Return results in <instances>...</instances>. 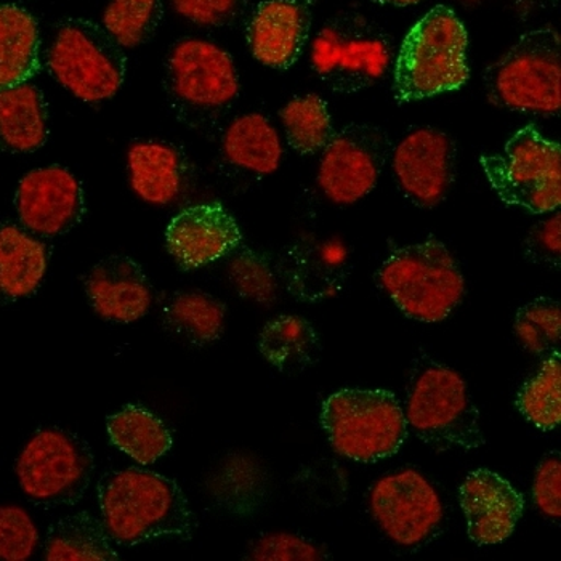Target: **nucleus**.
Here are the masks:
<instances>
[{"instance_id":"obj_1","label":"nucleus","mask_w":561,"mask_h":561,"mask_svg":"<svg viewBox=\"0 0 561 561\" xmlns=\"http://www.w3.org/2000/svg\"><path fill=\"white\" fill-rule=\"evenodd\" d=\"M100 514L113 542L140 546L161 539L193 538L195 515L182 488L151 470H111L96 484Z\"/></svg>"},{"instance_id":"obj_2","label":"nucleus","mask_w":561,"mask_h":561,"mask_svg":"<svg viewBox=\"0 0 561 561\" xmlns=\"http://www.w3.org/2000/svg\"><path fill=\"white\" fill-rule=\"evenodd\" d=\"M403 412L408 428L438 451H472L486 443L466 380L428 356L412 365Z\"/></svg>"},{"instance_id":"obj_3","label":"nucleus","mask_w":561,"mask_h":561,"mask_svg":"<svg viewBox=\"0 0 561 561\" xmlns=\"http://www.w3.org/2000/svg\"><path fill=\"white\" fill-rule=\"evenodd\" d=\"M466 26L449 7L438 5L404 37L394 61L393 93L401 103L419 102L460 89L469 81Z\"/></svg>"},{"instance_id":"obj_4","label":"nucleus","mask_w":561,"mask_h":561,"mask_svg":"<svg viewBox=\"0 0 561 561\" xmlns=\"http://www.w3.org/2000/svg\"><path fill=\"white\" fill-rule=\"evenodd\" d=\"M411 320L439 323L466 296V279L449 249L435 238L394 249L376 275Z\"/></svg>"},{"instance_id":"obj_5","label":"nucleus","mask_w":561,"mask_h":561,"mask_svg":"<svg viewBox=\"0 0 561 561\" xmlns=\"http://www.w3.org/2000/svg\"><path fill=\"white\" fill-rule=\"evenodd\" d=\"M320 421L334 451L355 462L389 459L408 438L403 407L387 390L335 391L323 401Z\"/></svg>"},{"instance_id":"obj_6","label":"nucleus","mask_w":561,"mask_h":561,"mask_svg":"<svg viewBox=\"0 0 561 561\" xmlns=\"http://www.w3.org/2000/svg\"><path fill=\"white\" fill-rule=\"evenodd\" d=\"M164 89L173 113L186 126L216 124L237 102L239 78L233 58L217 44L182 39L165 64Z\"/></svg>"},{"instance_id":"obj_7","label":"nucleus","mask_w":561,"mask_h":561,"mask_svg":"<svg viewBox=\"0 0 561 561\" xmlns=\"http://www.w3.org/2000/svg\"><path fill=\"white\" fill-rule=\"evenodd\" d=\"M499 108L552 116L561 110V41L552 27L529 31L484 71Z\"/></svg>"},{"instance_id":"obj_8","label":"nucleus","mask_w":561,"mask_h":561,"mask_svg":"<svg viewBox=\"0 0 561 561\" xmlns=\"http://www.w3.org/2000/svg\"><path fill=\"white\" fill-rule=\"evenodd\" d=\"M310 60L329 89L356 93L377 84L390 71L393 43L382 26L362 13H339L318 31Z\"/></svg>"},{"instance_id":"obj_9","label":"nucleus","mask_w":561,"mask_h":561,"mask_svg":"<svg viewBox=\"0 0 561 561\" xmlns=\"http://www.w3.org/2000/svg\"><path fill=\"white\" fill-rule=\"evenodd\" d=\"M47 68L76 99L100 103L119 92L126 81L127 58L105 27L85 19H69L55 33Z\"/></svg>"},{"instance_id":"obj_10","label":"nucleus","mask_w":561,"mask_h":561,"mask_svg":"<svg viewBox=\"0 0 561 561\" xmlns=\"http://www.w3.org/2000/svg\"><path fill=\"white\" fill-rule=\"evenodd\" d=\"M95 472L89 443L60 427L41 428L15 462L20 488L37 507L75 505L84 497Z\"/></svg>"},{"instance_id":"obj_11","label":"nucleus","mask_w":561,"mask_h":561,"mask_svg":"<svg viewBox=\"0 0 561 561\" xmlns=\"http://www.w3.org/2000/svg\"><path fill=\"white\" fill-rule=\"evenodd\" d=\"M494 192L508 206L547 214L561 204V150L535 126L518 130L499 154L481 156Z\"/></svg>"},{"instance_id":"obj_12","label":"nucleus","mask_w":561,"mask_h":561,"mask_svg":"<svg viewBox=\"0 0 561 561\" xmlns=\"http://www.w3.org/2000/svg\"><path fill=\"white\" fill-rule=\"evenodd\" d=\"M323 150L318 183L332 203L350 206L376 188L393 147L382 127L352 123L332 135Z\"/></svg>"},{"instance_id":"obj_13","label":"nucleus","mask_w":561,"mask_h":561,"mask_svg":"<svg viewBox=\"0 0 561 561\" xmlns=\"http://www.w3.org/2000/svg\"><path fill=\"white\" fill-rule=\"evenodd\" d=\"M369 505L380 529L404 549H421L442 531V501L431 481L415 470L380 478Z\"/></svg>"},{"instance_id":"obj_14","label":"nucleus","mask_w":561,"mask_h":561,"mask_svg":"<svg viewBox=\"0 0 561 561\" xmlns=\"http://www.w3.org/2000/svg\"><path fill=\"white\" fill-rule=\"evenodd\" d=\"M456 144L433 127L410 131L393 150L391 165L403 195L414 206L433 209L451 192L456 180Z\"/></svg>"},{"instance_id":"obj_15","label":"nucleus","mask_w":561,"mask_h":561,"mask_svg":"<svg viewBox=\"0 0 561 561\" xmlns=\"http://www.w3.org/2000/svg\"><path fill=\"white\" fill-rule=\"evenodd\" d=\"M15 209L24 230L39 238L69 233L85 216L81 182L61 165L34 169L20 180Z\"/></svg>"},{"instance_id":"obj_16","label":"nucleus","mask_w":561,"mask_h":561,"mask_svg":"<svg viewBox=\"0 0 561 561\" xmlns=\"http://www.w3.org/2000/svg\"><path fill=\"white\" fill-rule=\"evenodd\" d=\"M352 273V254L342 239L308 234L280 255L278 275L287 293L300 302L332 299L344 289Z\"/></svg>"},{"instance_id":"obj_17","label":"nucleus","mask_w":561,"mask_h":561,"mask_svg":"<svg viewBox=\"0 0 561 561\" xmlns=\"http://www.w3.org/2000/svg\"><path fill=\"white\" fill-rule=\"evenodd\" d=\"M241 241L238 221L218 203L186 207L165 230L169 254L186 272L227 257Z\"/></svg>"},{"instance_id":"obj_18","label":"nucleus","mask_w":561,"mask_h":561,"mask_svg":"<svg viewBox=\"0 0 561 561\" xmlns=\"http://www.w3.org/2000/svg\"><path fill=\"white\" fill-rule=\"evenodd\" d=\"M469 538L478 546H494L511 538L525 508L522 494L496 472L469 473L459 488Z\"/></svg>"},{"instance_id":"obj_19","label":"nucleus","mask_w":561,"mask_h":561,"mask_svg":"<svg viewBox=\"0 0 561 561\" xmlns=\"http://www.w3.org/2000/svg\"><path fill=\"white\" fill-rule=\"evenodd\" d=\"M90 307L102 320L129 324L147 317L152 287L147 273L127 255H110L90 268L84 278Z\"/></svg>"},{"instance_id":"obj_20","label":"nucleus","mask_w":561,"mask_h":561,"mask_svg":"<svg viewBox=\"0 0 561 561\" xmlns=\"http://www.w3.org/2000/svg\"><path fill=\"white\" fill-rule=\"evenodd\" d=\"M311 30V5L307 0H266L260 3L248 26V43L260 64L290 68Z\"/></svg>"},{"instance_id":"obj_21","label":"nucleus","mask_w":561,"mask_h":561,"mask_svg":"<svg viewBox=\"0 0 561 561\" xmlns=\"http://www.w3.org/2000/svg\"><path fill=\"white\" fill-rule=\"evenodd\" d=\"M129 182L135 195L151 206H169L188 180L185 156L164 141H137L127 152Z\"/></svg>"},{"instance_id":"obj_22","label":"nucleus","mask_w":561,"mask_h":561,"mask_svg":"<svg viewBox=\"0 0 561 561\" xmlns=\"http://www.w3.org/2000/svg\"><path fill=\"white\" fill-rule=\"evenodd\" d=\"M50 260L47 244L13 224L0 225V307L33 296Z\"/></svg>"},{"instance_id":"obj_23","label":"nucleus","mask_w":561,"mask_h":561,"mask_svg":"<svg viewBox=\"0 0 561 561\" xmlns=\"http://www.w3.org/2000/svg\"><path fill=\"white\" fill-rule=\"evenodd\" d=\"M48 129V106L39 87L23 82L0 89V151H37L47 141Z\"/></svg>"},{"instance_id":"obj_24","label":"nucleus","mask_w":561,"mask_h":561,"mask_svg":"<svg viewBox=\"0 0 561 561\" xmlns=\"http://www.w3.org/2000/svg\"><path fill=\"white\" fill-rule=\"evenodd\" d=\"M39 71V24L23 7L0 3V89L30 82Z\"/></svg>"},{"instance_id":"obj_25","label":"nucleus","mask_w":561,"mask_h":561,"mask_svg":"<svg viewBox=\"0 0 561 561\" xmlns=\"http://www.w3.org/2000/svg\"><path fill=\"white\" fill-rule=\"evenodd\" d=\"M207 488L218 507L245 517L265 504L270 483L265 467L254 456L233 453L221 460Z\"/></svg>"},{"instance_id":"obj_26","label":"nucleus","mask_w":561,"mask_h":561,"mask_svg":"<svg viewBox=\"0 0 561 561\" xmlns=\"http://www.w3.org/2000/svg\"><path fill=\"white\" fill-rule=\"evenodd\" d=\"M259 350L280 373L299 374L320 359L323 348L310 321L297 314H280L263 325Z\"/></svg>"},{"instance_id":"obj_27","label":"nucleus","mask_w":561,"mask_h":561,"mask_svg":"<svg viewBox=\"0 0 561 561\" xmlns=\"http://www.w3.org/2000/svg\"><path fill=\"white\" fill-rule=\"evenodd\" d=\"M225 158L244 171L270 175L283 161L278 131L263 114L239 116L228 126L221 140Z\"/></svg>"},{"instance_id":"obj_28","label":"nucleus","mask_w":561,"mask_h":561,"mask_svg":"<svg viewBox=\"0 0 561 561\" xmlns=\"http://www.w3.org/2000/svg\"><path fill=\"white\" fill-rule=\"evenodd\" d=\"M48 561H116L119 553L103 522L89 512H78L55 522L44 543Z\"/></svg>"},{"instance_id":"obj_29","label":"nucleus","mask_w":561,"mask_h":561,"mask_svg":"<svg viewBox=\"0 0 561 561\" xmlns=\"http://www.w3.org/2000/svg\"><path fill=\"white\" fill-rule=\"evenodd\" d=\"M110 442L131 460L150 466L171 451V428L150 410L137 404H127L106 419Z\"/></svg>"},{"instance_id":"obj_30","label":"nucleus","mask_w":561,"mask_h":561,"mask_svg":"<svg viewBox=\"0 0 561 561\" xmlns=\"http://www.w3.org/2000/svg\"><path fill=\"white\" fill-rule=\"evenodd\" d=\"M165 328L188 344L206 346L224 334L227 305L203 290H180L161 310Z\"/></svg>"},{"instance_id":"obj_31","label":"nucleus","mask_w":561,"mask_h":561,"mask_svg":"<svg viewBox=\"0 0 561 561\" xmlns=\"http://www.w3.org/2000/svg\"><path fill=\"white\" fill-rule=\"evenodd\" d=\"M526 421L542 432H552L561 422V355L553 353L531 379L523 383L515 400Z\"/></svg>"},{"instance_id":"obj_32","label":"nucleus","mask_w":561,"mask_h":561,"mask_svg":"<svg viewBox=\"0 0 561 561\" xmlns=\"http://www.w3.org/2000/svg\"><path fill=\"white\" fill-rule=\"evenodd\" d=\"M279 116L290 148L300 154L323 150L334 135L328 103L314 93L290 100Z\"/></svg>"},{"instance_id":"obj_33","label":"nucleus","mask_w":561,"mask_h":561,"mask_svg":"<svg viewBox=\"0 0 561 561\" xmlns=\"http://www.w3.org/2000/svg\"><path fill=\"white\" fill-rule=\"evenodd\" d=\"M164 16L162 0H111L103 27L123 48L147 44Z\"/></svg>"},{"instance_id":"obj_34","label":"nucleus","mask_w":561,"mask_h":561,"mask_svg":"<svg viewBox=\"0 0 561 561\" xmlns=\"http://www.w3.org/2000/svg\"><path fill=\"white\" fill-rule=\"evenodd\" d=\"M515 334L526 352L549 358L560 352L561 307L559 300L539 297L523 305L515 317Z\"/></svg>"},{"instance_id":"obj_35","label":"nucleus","mask_w":561,"mask_h":561,"mask_svg":"<svg viewBox=\"0 0 561 561\" xmlns=\"http://www.w3.org/2000/svg\"><path fill=\"white\" fill-rule=\"evenodd\" d=\"M231 254L227 266L228 279L239 296L260 305L275 302L278 275L268 257L249 248H237Z\"/></svg>"},{"instance_id":"obj_36","label":"nucleus","mask_w":561,"mask_h":561,"mask_svg":"<svg viewBox=\"0 0 561 561\" xmlns=\"http://www.w3.org/2000/svg\"><path fill=\"white\" fill-rule=\"evenodd\" d=\"M39 540V529L24 508L0 505V560H30Z\"/></svg>"},{"instance_id":"obj_37","label":"nucleus","mask_w":561,"mask_h":561,"mask_svg":"<svg viewBox=\"0 0 561 561\" xmlns=\"http://www.w3.org/2000/svg\"><path fill=\"white\" fill-rule=\"evenodd\" d=\"M249 560L257 561H324L331 560L328 550L313 540L293 533L262 535L248 553Z\"/></svg>"},{"instance_id":"obj_38","label":"nucleus","mask_w":561,"mask_h":561,"mask_svg":"<svg viewBox=\"0 0 561 561\" xmlns=\"http://www.w3.org/2000/svg\"><path fill=\"white\" fill-rule=\"evenodd\" d=\"M533 501L547 518H561V454H546L536 469Z\"/></svg>"},{"instance_id":"obj_39","label":"nucleus","mask_w":561,"mask_h":561,"mask_svg":"<svg viewBox=\"0 0 561 561\" xmlns=\"http://www.w3.org/2000/svg\"><path fill=\"white\" fill-rule=\"evenodd\" d=\"M525 257L536 265L560 270L561 265V216L546 218L531 228L525 239Z\"/></svg>"},{"instance_id":"obj_40","label":"nucleus","mask_w":561,"mask_h":561,"mask_svg":"<svg viewBox=\"0 0 561 561\" xmlns=\"http://www.w3.org/2000/svg\"><path fill=\"white\" fill-rule=\"evenodd\" d=\"M173 10L197 26H228L241 15L242 0H171Z\"/></svg>"},{"instance_id":"obj_41","label":"nucleus","mask_w":561,"mask_h":561,"mask_svg":"<svg viewBox=\"0 0 561 561\" xmlns=\"http://www.w3.org/2000/svg\"><path fill=\"white\" fill-rule=\"evenodd\" d=\"M374 2L380 3V5L408 7L422 2V0H374Z\"/></svg>"}]
</instances>
